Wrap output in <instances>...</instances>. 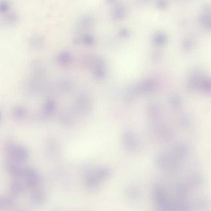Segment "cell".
Wrapping results in <instances>:
<instances>
[{
    "label": "cell",
    "instance_id": "cell-1",
    "mask_svg": "<svg viewBox=\"0 0 211 211\" xmlns=\"http://www.w3.org/2000/svg\"><path fill=\"white\" fill-rule=\"evenodd\" d=\"M5 151L8 159L19 164L26 162L28 159V150L25 146L20 145L15 143L9 144L5 147Z\"/></svg>",
    "mask_w": 211,
    "mask_h": 211
},
{
    "label": "cell",
    "instance_id": "cell-2",
    "mask_svg": "<svg viewBox=\"0 0 211 211\" xmlns=\"http://www.w3.org/2000/svg\"><path fill=\"white\" fill-rule=\"evenodd\" d=\"M23 178L27 188L34 189L38 188L41 184V179L38 172L31 167H27L24 169Z\"/></svg>",
    "mask_w": 211,
    "mask_h": 211
},
{
    "label": "cell",
    "instance_id": "cell-3",
    "mask_svg": "<svg viewBox=\"0 0 211 211\" xmlns=\"http://www.w3.org/2000/svg\"><path fill=\"white\" fill-rule=\"evenodd\" d=\"M5 169L8 174L15 179H20L23 177L24 168L20 164L10 159L5 162Z\"/></svg>",
    "mask_w": 211,
    "mask_h": 211
},
{
    "label": "cell",
    "instance_id": "cell-4",
    "mask_svg": "<svg viewBox=\"0 0 211 211\" xmlns=\"http://www.w3.org/2000/svg\"><path fill=\"white\" fill-rule=\"evenodd\" d=\"M28 114L27 109L24 106L17 105L14 106L12 110L13 117L17 120H21L25 119Z\"/></svg>",
    "mask_w": 211,
    "mask_h": 211
},
{
    "label": "cell",
    "instance_id": "cell-5",
    "mask_svg": "<svg viewBox=\"0 0 211 211\" xmlns=\"http://www.w3.org/2000/svg\"><path fill=\"white\" fill-rule=\"evenodd\" d=\"M30 198L31 201L36 204H42L46 200L44 192L38 188L32 190Z\"/></svg>",
    "mask_w": 211,
    "mask_h": 211
},
{
    "label": "cell",
    "instance_id": "cell-6",
    "mask_svg": "<svg viewBox=\"0 0 211 211\" xmlns=\"http://www.w3.org/2000/svg\"><path fill=\"white\" fill-rule=\"evenodd\" d=\"M19 179H15L10 185L11 190L15 194H20L25 191L27 188L25 182H21Z\"/></svg>",
    "mask_w": 211,
    "mask_h": 211
},
{
    "label": "cell",
    "instance_id": "cell-7",
    "mask_svg": "<svg viewBox=\"0 0 211 211\" xmlns=\"http://www.w3.org/2000/svg\"><path fill=\"white\" fill-rule=\"evenodd\" d=\"M14 197L11 195H3L0 196V210L5 207H10L14 204Z\"/></svg>",
    "mask_w": 211,
    "mask_h": 211
},
{
    "label": "cell",
    "instance_id": "cell-8",
    "mask_svg": "<svg viewBox=\"0 0 211 211\" xmlns=\"http://www.w3.org/2000/svg\"><path fill=\"white\" fill-rule=\"evenodd\" d=\"M132 134L131 133L126 132L124 134L123 140L124 143L128 149L133 150L135 148V142L134 138H133Z\"/></svg>",
    "mask_w": 211,
    "mask_h": 211
},
{
    "label": "cell",
    "instance_id": "cell-9",
    "mask_svg": "<svg viewBox=\"0 0 211 211\" xmlns=\"http://www.w3.org/2000/svg\"><path fill=\"white\" fill-rule=\"evenodd\" d=\"M123 11L119 6H117L114 10L113 16L116 19H119L123 16Z\"/></svg>",
    "mask_w": 211,
    "mask_h": 211
},
{
    "label": "cell",
    "instance_id": "cell-10",
    "mask_svg": "<svg viewBox=\"0 0 211 211\" xmlns=\"http://www.w3.org/2000/svg\"><path fill=\"white\" fill-rule=\"evenodd\" d=\"M9 6L7 2L5 1H0V13H6L9 9Z\"/></svg>",
    "mask_w": 211,
    "mask_h": 211
},
{
    "label": "cell",
    "instance_id": "cell-11",
    "mask_svg": "<svg viewBox=\"0 0 211 211\" xmlns=\"http://www.w3.org/2000/svg\"><path fill=\"white\" fill-rule=\"evenodd\" d=\"M31 45L33 47L35 48H39L41 46L42 44L41 40L38 38H34L31 40Z\"/></svg>",
    "mask_w": 211,
    "mask_h": 211
},
{
    "label": "cell",
    "instance_id": "cell-12",
    "mask_svg": "<svg viewBox=\"0 0 211 211\" xmlns=\"http://www.w3.org/2000/svg\"><path fill=\"white\" fill-rule=\"evenodd\" d=\"M17 19V15L14 13H11L10 14L7 15L5 18V21L7 23H14Z\"/></svg>",
    "mask_w": 211,
    "mask_h": 211
},
{
    "label": "cell",
    "instance_id": "cell-13",
    "mask_svg": "<svg viewBox=\"0 0 211 211\" xmlns=\"http://www.w3.org/2000/svg\"><path fill=\"white\" fill-rule=\"evenodd\" d=\"M84 41L87 44L91 45L94 42V39L90 35H86L84 37Z\"/></svg>",
    "mask_w": 211,
    "mask_h": 211
},
{
    "label": "cell",
    "instance_id": "cell-14",
    "mask_svg": "<svg viewBox=\"0 0 211 211\" xmlns=\"http://www.w3.org/2000/svg\"><path fill=\"white\" fill-rule=\"evenodd\" d=\"M69 60V57L68 54H63L61 57V62H63L64 63L68 62Z\"/></svg>",
    "mask_w": 211,
    "mask_h": 211
},
{
    "label": "cell",
    "instance_id": "cell-15",
    "mask_svg": "<svg viewBox=\"0 0 211 211\" xmlns=\"http://www.w3.org/2000/svg\"><path fill=\"white\" fill-rule=\"evenodd\" d=\"M115 1V0H107V2H108L109 3H112L114 2Z\"/></svg>",
    "mask_w": 211,
    "mask_h": 211
},
{
    "label": "cell",
    "instance_id": "cell-16",
    "mask_svg": "<svg viewBox=\"0 0 211 211\" xmlns=\"http://www.w3.org/2000/svg\"><path fill=\"white\" fill-rule=\"evenodd\" d=\"M2 117V113L1 112H0V120H1V118Z\"/></svg>",
    "mask_w": 211,
    "mask_h": 211
}]
</instances>
